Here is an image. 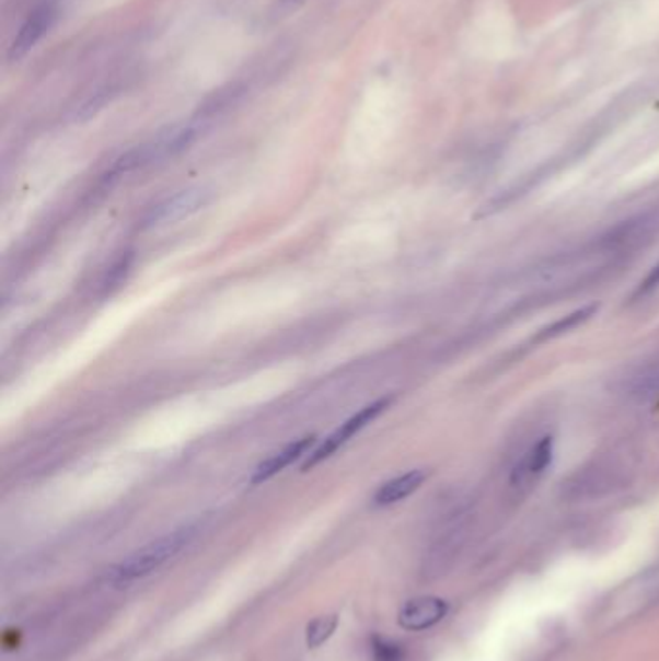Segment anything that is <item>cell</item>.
Returning <instances> with one entry per match:
<instances>
[{
    "mask_svg": "<svg viewBox=\"0 0 659 661\" xmlns=\"http://www.w3.org/2000/svg\"><path fill=\"white\" fill-rule=\"evenodd\" d=\"M194 536H196V526H184L166 536L153 540L148 546L141 547L130 557H126L123 563H118L115 569L111 570V580L116 584H126L146 577L161 565H165L169 559H173L182 547L190 544Z\"/></svg>",
    "mask_w": 659,
    "mask_h": 661,
    "instance_id": "cell-1",
    "label": "cell"
},
{
    "mask_svg": "<svg viewBox=\"0 0 659 661\" xmlns=\"http://www.w3.org/2000/svg\"><path fill=\"white\" fill-rule=\"evenodd\" d=\"M58 9L57 0H43L37 7H35L27 18L24 20V24L20 25L18 34L14 35V39L10 43L9 60L10 62H18L34 49L37 43L42 42L45 35L49 34L50 27L57 24Z\"/></svg>",
    "mask_w": 659,
    "mask_h": 661,
    "instance_id": "cell-2",
    "label": "cell"
},
{
    "mask_svg": "<svg viewBox=\"0 0 659 661\" xmlns=\"http://www.w3.org/2000/svg\"><path fill=\"white\" fill-rule=\"evenodd\" d=\"M389 405H391V398H380V401H375V403H371V405L363 406L360 413L355 414V416L343 424L337 431H333L330 438L325 439V443H323L322 447H317L312 455L308 456V461H305L304 466H302V471H310L315 464H320L322 461H325V459H330V456L337 451L338 447L345 445L348 439L356 436L358 431H362L368 424L373 422Z\"/></svg>",
    "mask_w": 659,
    "mask_h": 661,
    "instance_id": "cell-3",
    "label": "cell"
},
{
    "mask_svg": "<svg viewBox=\"0 0 659 661\" xmlns=\"http://www.w3.org/2000/svg\"><path fill=\"white\" fill-rule=\"evenodd\" d=\"M206 204L207 192L204 188H188V190L178 192L171 198H166L165 201L157 204L146 217V224L161 227V224L176 223L184 217L196 213L199 207H204Z\"/></svg>",
    "mask_w": 659,
    "mask_h": 661,
    "instance_id": "cell-4",
    "label": "cell"
},
{
    "mask_svg": "<svg viewBox=\"0 0 659 661\" xmlns=\"http://www.w3.org/2000/svg\"><path fill=\"white\" fill-rule=\"evenodd\" d=\"M447 604L439 598H416L398 613V625L406 630H426L446 617Z\"/></svg>",
    "mask_w": 659,
    "mask_h": 661,
    "instance_id": "cell-5",
    "label": "cell"
},
{
    "mask_svg": "<svg viewBox=\"0 0 659 661\" xmlns=\"http://www.w3.org/2000/svg\"><path fill=\"white\" fill-rule=\"evenodd\" d=\"M312 443L313 438L310 436V438L292 441L285 449H280L279 453H275V455L269 456L267 461L257 466L256 471H254V476H252V484H264L267 479H271L273 476H277L279 472L285 471L287 466L298 461L300 456L305 455V451L312 447Z\"/></svg>",
    "mask_w": 659,
    "mask_h": 661,
    "instance_id": "cell-6",
    "label": "cell"
},
{
    "mask_svg": "<svg viewBox=\"0 0 659 661\" xmlns=\"http://www.w3.org/2000/svg\"><path fill=\"white\" fill-rule=\"evenodd\" d=\"M424 479H426V472L424 471H411L403 474V476L389 479L375 491L373 503L378 507L398 503L406 497L413 496L414 491L424 484Z\"/></svg>",
    "mask_w": 659,
    "mask_h": 661,
    "instance_id": "cell-7",
    "label": "cell"
},
{
    "mask_svg": "<svg viewBox=\"0 0 659 661\" xmlns=\"http://www.w3.org/2000/svg\"><path fill=\"white\" fill-rule=\"evenodd\" d=\"M553 461V439L544 438L540 443H537L532 451H530V455L524 459V463L520 468H517L515 472V476L512 479L517 482V479L522 478H536L540 474H544L547 471V466L552 464Z\"/></svg>",
    "mask_w": 659,
    "mask_h": 661,
    "instance_id": "cell-8",
    "label": "cell"
},
{
    "mask_svg": "<svg viewBox=\"0 0 659 661\" xmlns=\"http://www.w3.org/2000/svg\"><path fill=\"white\" fill-rule=\"evenodd\" d=\"M598 312V306H586L580 308L577 312H573V314L565 315V317H560L557 322L552 323L550 327H545V329L540 330L536 335V340H547L553 339V337H559L563 333H567V330L575 329L578 325H582V323L588 322L593 314Z\"/></svg>",
    "mask_w": 659,
    "mask_h": 661,
    "instance_id": "cell-9",
    "label": "cell"
},
{
    "mask_svg": "<svg viewBox=\"0 0 659 661\" xmlns=\"http://www.w3.org/2000/svg\"><path fill=\"white\" fill-rule=\"evenodd\" d=\"M337 625V615H327V617L312 621L305 630V645L310 648H320L325 640H330Z\"/></svg>",
    "mask_w": 659,
    "mask_h": 661,
    "instance_id": "cell-10",
    "label": "cell"
},
{
    "mask_svg": "<svg viewBox=\"0 0 659 661\" xmlns=\"http://www.w3.org/2000/svg\"><path fill=\"white\" fill-rule=\"evenodd\" d=\"M371 656L373 661H404V646L388 638H373Z\"/></svg>",
    "mask_w": 659,
    "mask_h": 661,
    "instance_id": "cell-11",
    "label": "cell"
},
{
    "mask_svg": "<svg viewBox=\"0 0 659 661\" xmlns=\"http://www.w3.org/2000/svg\"><path fill=\"white\" fill-rule=\"evenodd\" d=\"M659 287V264L651 269L648 277L640 282V287H638V294H646V292H650V290L658 289Z\"/></svg>",
    "mask_w": 659,
    "mask_h": 661,
    "instance_id": "cell-12",
    "label": "cell"
},
{
    "mask_svg": "<svg viewBox=\"0 0 659 661\" xmlns=\"http://www.w3.org/2000/svg\"><path fill=\"white\" fill-rule=\"evenodd\" d=\"M305 0H277V10L282 14H289L292 10H297L298 7H302Z\"/></svg>",
    "mask_w": 659,
    "mask_h": 661,
    "instance_id": "cell-13",
    "label": "cell"
},
{
    "mask_svg": "<svg viewBox=\"0 0 659 661\" xmlns=\"http://www.w3.org/2000/svg\"><path fill=\"white\" fill-rule=\"evenodd\" d=\"M656 387H658V389H659V383H656Z\"/></svg>",
    "mask_w": 659,
    "mask_h": 661,
    "instance_id": "cell-14",
    "label": "cell"
}]
</instances>
